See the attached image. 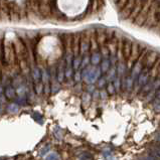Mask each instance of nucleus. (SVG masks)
<instances>
[]
</instances>
